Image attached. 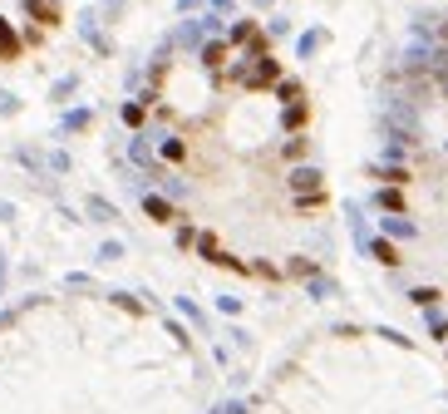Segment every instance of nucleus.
Instances as JSON below:
<instances>
[{"label": "nucleus", "mask_w": 448, "mask_h": 414, "mask_svg": "<svg viewBox=\"0 0 448 414\" xmlns=\"http://www.w3.org/2000/svg\"><path fill=\"white\" fill-rule=\"evenodd\" d=\"M232 79L242 89H266V84L281 79V65H276V55H266V49H261V55L247 49V55H237V65H232Z\"/></svg>", "instance_id": "f257e3e1"}, {"label": "nucleus", "mask_w": 448, "mask_h": 414, "mask_svg": "<svg viewBox=\"0 0 448 414\" xmlns=\"http://www.w3.org/2000/svg\"><path fill=\"white\" fill-rule=\"evenodd\" d=\"M291 192L296 197H320V168H291Z\"/></svg>", "instance_id": "f03ea898"}, {"label": "nucleus", "mask_w": 448, "mask_h": 414, "mask_svg": "<svg viewBox=\"0 0 448 414\" xmlns=\"http://www.w3.org/2000/svg\"><path fill=\"white\" fill-rule=\"evenodd\" d=\"M365 256H374V262H384V267H399V251H395L389 237H370L365 242Z\"/></svg>", "instance_id": "7ed1b4c3"}, {"label": "nucleus", "mask_w": 448, "mask_h": 414, "mask_svg": "<svg viewBox=\"0 0 448 414\" xmlns=\"http://www.w3.org/2000/svg\"><path fill=\"white\" fill-rule=\"evenodd\" d=\"M10 60H20V35L10 20H0V65H10Z\"/></svg>", "instance_id": "20e7f679"}, {"label": "nucleus", "mask_w": 448, "mask_h": 414, "mask_svg": "<svg viewBox=\"0 0 448 414\" xmlns=\"http://www.w3.org/2000/svg\"><path fill=\"white\" fill-rule=\"evenodd\" d=\"M128 158H133L138 168L158 173V168H153V143H148V133H133V138H128Z\"/></svg>", "instance_id": "39448f33"}, {"label": "nucleus", "mask_w": 448, "mask_h": 414, "mask_svg": "<svg viewBox=\"0 0 448 414\" xmlns=\"http://www.w3.org/2000/svg\"><path fill=\"white\" fill-rule=\"evenodd\" d=\"M379 232H384L389 242H404V237H419V227H414L409 217H399V213H395V217H384V222H379Z\"/></svg>", "instance_id": "423d86ee"}, {"label": "nucleus", "mask_w": 448, "mask_h": 414, "mask_svg": "<svg viewBox=\"0 0 448 414\" xmlns=\"http://www.w3.org/2000/svg\"><path fill=\"white\" fill-rule=\"evenodd\" d=\"M197 60H202L207 69H222V65H227V44H222V40H202V44H197Z\"/></svg>", "instance_id": "0eeeda50"}, {"label": "nucleus", "mask_w": 448, "mask_h": 414, "mask_svg": "<svg viewBox=\"0 0 448 414\" xmlns=\"http://www.w3.org/2000/svg\"><path fill=\"white\" fill-rule=\"evenodd\" d=\"M143 213H148L153 222H173V217H178V213H173V202L158 197V192H143Z\"/></svg>", "instance_id": "6e6552de"}, {"label": "nucleus", "mask_w": 448, "mask_h": 414, "mask_svg": "<svg viewBox=\"0 0 448 414\" xmlns=\"http://www.w3.org/2000/svg\"><path fill=\"white\" fill-rule=\"evenodd\" d=\"M25 15L35 25H54V20H60V6H54V0H25Z\"/></svg>", "instance_id": "1a4fd4ad"}, {"label": "nucleus", "mask_w": 448, "mask_h": 414, "mask_svg": "<svg viewBox=\"0 0 448 414\" xmlns=\"http://www.w3.org/2000/svg\"><path fill=\"white\" fill-rule=\"evenodd\" d=\"M84 207H89V217H94V222H103V227H108V222H119V207L108 202V197H89Z\"/></svg>", "instance_id": "9d476101"}, {"label": "nucleus", "mask_w": 448, "mask_h": 414, "mask_svg": "<svg viewBox=\"0 0 448 414\" xmlns=\"http://www.w3.org/2000/svg\"><path fill=\"white\" fill-rule=\"evenodd\" d=\"M325 40H330V35H325V30H320V25H315V30H306V35H301V40H296V55H301V60H310V55H315V49H320V44H325Z\"/></svg>", "instance_id": "9b49d317"}, {"label": "nucleus", "mask_w": 448, "mask_h": 414, "mask_svg": "<svg viewBox=\"0 0 448 414\" xmlns=\"http://www.w3.org/2000/svg\"><path fill=\"white\" fill-rule=\"evenodd\" d=\"M370 178L395 183V188H399V183H409V168H399V163H374V168H370Z\"/></svg>", "instance_id": "f8f14e48"}, {"label": "nucleus", "mask_w": 448, "mask_h": 414, "mask_svg": "<svg viewBox=\"0 0 448 414\" xmlns=\"http://www.w3.org/2000/svg\"><path fill=\"white\" fill-rule=\"evenodd\" d=\"M374 207H384V213H404V192L389 183V188H379V192H374Z\"/></svg>", "instance_id": "ddd939ff"}, {"label": "nucleus", "mask_w": 448, "mask_h": 414, "mask_svg": "<svg viewBox=\"0 0 448 414\" xmlns=\"http://www.w3.org/2000/svg\"><path fill=\"white\" fill-rule=\"evenodd\" d=\"M94 124V109H69L65 119H60V133H79V129H89Z\"/></svg>", "instance_id": "4468645a"}, {"label": "nucleus", "mask_w": 448, "mask_h": 414, "mask_svg": "<svg viewBox=\"0 0 448 414\" xmlns=\"http://www.w3.org/2000/svg\"><path fill=\"white\" fill-rule=\"evenodd\" d=\"M158 153H163L167 163H178V158H183L188 148H183V138H173V133H163V138H158Z\"/></svg>", "instance_id": "2eb2a0df"}, {"label": "nucleus", "mask_w": 448, "mask_h": 414, "mask_svg": "<svg viewBox=\"0 0 448 414\" xmlns=\"http://www.w3.org/2000/svg\"><path fill=\"white\" fill-rule=\"evenodd\" d=\"M306 291H310L315 301H330V296H335V281H325V276L315 272V276H306Z\"/></svg>", "instance_id": "dca6fc26"}, {"label": "nucleus", "mask_w": 448, "mask_h": 414, "mask_svg": "<svg viewBox=\"0 0 448 414\" xmlns=\"http://www.w3.org/2000/svg\"><path fill=\"white\" fill-rule=\"evenodd\" d=\"M438 296H443L438 286H414V291H409V301H414V306H424V310H433V306H438Z\"/></svg>", "instance_id": "f3484780"}, {"label": "nucleus", "mask_w": 448, "mask_h": 414, "mask_svg": "<svg viewBox=\"0 0 448 414\" xmlns=\"http://www.w3.org/2000/svg\"><path fill=\"white\" fill-rule=\"evenodd\" d=\"M306 124V104L296 99V104H286V114H281V129H301Z\"/></svg>", "instance_id": "a211bd4d"}, {"label": "nucleus", "mask_w": 448, "mask_h": 414, "mask_svg": "<svg viewBox=\"0 0 448 414\" xmlns=\"http://www.w3.org/2000/svg\"><path fill=\"white\" fill-rule=\"evenodd\" d=\"M74 89H79V74H65L60 84H54V94H49V99H54V104H65V99H69Z\"/></svg>", "instance_id": "6ab92c4d"}, {"label": "nucleus", "mask_w": 448, "mask_h": 414, "mask_svg": "<svg viewBox=\"0 0 448 414\" xmlns=\"http://www.w3.org/2000/svg\"><path fill=\"white\" fill-rule=\"evenodd\" d=\"M276 99H281V104H296V99H301V84H296V79H276Z\"/></svg>", "instance_id": "aec40b11"}, {"label": "nucleus", "mask_w": 448, "mask_h": 414, "mask_svg": "<svg viewBox=\"0 0 448 414\" xmlns=\"http://www.w3.org/2000/svg\"><path fill=\"white\" fill-rule=\"evenodd\" d=\"M15 158H20V163H25L30 173H44V158H40L35 148H15Z\"/></svg>", "instance_id": "412c9836"}, {"label": "nucleus", "mask_w": 448, "mask_h": 414, "mask_svg": "<svg viewBox=\"0 0 448 414\" xmlns=\"http://www.w3.org/2000/svg\"><path fill=\"white\" fill-rule=\"evenodd\" d=\"M119 114H124V124H128V129H138V124H143V99H133V104H124V109H119Z\"/></svg>", "instance_id": "4be33fe9"}, {"label": "nucleus", "mask_w": 448, "mask_h": 414, "mask_svg": "<svg viewBox=\"0 0 448 414\" xmlns=\"http://www.w3.org/2000/svg\"><path fill=\"white\" fill-rule=\"evenodd\" d=\"M44 168H54V173H69L74 163H69V153H65V148H54L49 158H44Z\"/></svg>", "instance_id": "5701e85b"}, {"label": "nucleus", "mask_w": 448, "mask_h": 414, "mask_svg": "<svg viewBox=\"0 0 448 414\" xmlns=\"http://www.w3.org/2000/svg\"><path fill=\"white\" fill-rule=\"evenodd\" d=\"M10 114H20V99L10 89H0V119H10Z\"/></svg>", "instance_id": "b1692460"}, {"label": "nucleus", "mask_w": 448, "mask_h": 414, "mask_svg": "<svg viewBox=\"0 0 448 414\" xmlns=\"http://www.w3.org/2000/svg\"><path fill=\"white\" fill-rule=\"evenodd\" d=\"M429 331H433L438 340H448V316H438V306L429 310Z\"/></svg>", "instance_id": "393cba45"}, {"label": "nucleus", "mask_w": 448, "mask_h": 414, "mask_svg": "<svg viewBox=\"0 0 448 414\" xmlns=\"http://www.w3.org/2000/svg\"><path fill=\"white\" fill-rule=\"evenodd\" d=\"M266 35H271V40H281V35H291V20H286V15H271Z\"/></svg>", "instance_id": "a878e982"}, {"label": "nucleus", "mask_w": 448, "mask_h": 414, "mask_svg": "<svg viewBox=\"0 0 448 414\" xmlns=\"http://www.w3.org/2000/svg\"><path fill=\"white\" fill-rule=\"evenodd\" d=\"M119 256H124V242H103L99 247V262H119Z\"/></svg>", "instance_id": "bb28decb"}, {"label": "nucleus", "mask_w": 448, "mask_h": 414, "mask_svg": "<svg viewBox=\"0 0 448 414\" xmlns=\"http://www.w3.org/2000/svg\"><path fill=\"white\" fill-rule=\"evenodd\" d=\"M178 310H183V316H188V321H197V326H202V310H197V306H192L188 296H178Z\"/></svg>", "instance_id": "cd10ccee"}, {"label": "nucleus", "mask_w": 448, "mask_h": 414, "mask_svg": "<svg viewBox=\"0 0 448 414\" xmlns=\"http://www.w3.org/2000/svg\"><path fill=\"white\" fill-rule=\"evenodd\" d=\"M65 286H69V291H89V286H94V281H89V276H84V272H74V276H65Z\"/></svg>", "instance_id": "c85d7f7f"}, {"label": "nucleus", "mask_w": 448, "mask_h": 414, "mask_svg": "<svg viewBox=\"0 0 448 414\" xmlns=\"http://www.w3.org/2000/svg\"><path fill=\"white\" fill-rule=\"evenodd\" d=\"M217 310H227V316H237V310H242V301H237V296H217Z\"/></svg>", "instance_id": "c756f323"}, {"label": "nucleus", "mask_w": 448, "mask_h": 414, "mask_svg": "<svg viewBox=\"0 0 448 414\" xmlns=\"http://www.w3.org/2000/svg\"><path fill=\"white\" fill-rule=\"evenodd\" d=\"M291 272H296V276H315V262H306V256H296V262H291Z\"/></svg>", "instance_id": "7c9ffc66"}, {"label": "nucleus", "mask_w": 448, "mask_h": 414, "mask_svg": "<svg viewBox=\"0 0 448 414\" xmlns=\"http://www.w3.org/2000/svg\"><path fill=\"white\" fill-rule=\"evenodd\" d=\"M212 414H247V404H242V399H227V404H217Z\"/></svg>", "instance_id": "2f4dec72"}, {"label": "nucleus", "mask_w": 448, "mask_h": 414, "mask_svg": "<svg viewBox=\"0 0 448 414\" xmlns=\"http://www.w3.org/2000/svg\"><path fill=\"white\" fill-rule=\"evenodd\" d=\"M20 310H25V306H15V310H0V331H10V326H15V321H20Z\"/></svg>", "instance_id": "473e14b6"}, {"label": "nucleus", "mask_w": 448, "mask_h": 414, "mask_svg": "<svg viewBox=\"0 0 448 414\" xmlns=\"http://www.w3.org/2000/svg\"><path fill=\"white\" fill-rule=\"evenodd\" d=\"M114 301H119V306H124V310H133V316H138V310H143V306H138V301H133V296H128V291H114Z\"/></svg>", "instance_id": "72a5a7b5"}, {"label": "nucleus", "mask_w": 448, "mask_h": 414, "mask_svg": "<svg viewBox=\"0 0 448 414\" xmlns=\"http://www.w3.org/2000/svg\"><path fill=\"white\" fill-rule=\"evenodd\" d=\"M207 10H217V15H227V10H232V0H207Z\"/></svg>", "instance_id": "f704fd0d"}, {"label": "nucleus", "mask_w": 448, "mask_h": 414, "mask_svg": "<svg viewBox=\"0 0 448 414\" xmlns=\"http://www.w3.org/2000/svg\"><path fill=\"white\" fill-rule=\"evenodd\" d=\"M10 217H15V207H10L6 197H0V222H10Z\"/></svg>", "instance_id": "c9c22d12"}, {"label": "nucleus", "mask_w": 448, "mask_h": 414, "mask_svg": "<svg viewBox=\"0 0 448 414\" xmlns=\"http://www.w3.org/2000/svg\"><path fill=\"white\" fill-rule=\"evenodd\" d=\"M0 291H6V256H0Z\"/></svg>", "instance_id": "e433bc0d"}, {"label": "nucleus", "mask_w": 448, "mask_h": 414, "mask_svg": "<svg viewBox=\"0 0 448 414\" xmlns=\"http://www.w3.org/2000/svg\"><path fill=\"white\" fill-rule=\"evenodd\" d=\"M178 6H183V10H192V6H197V0H178Z\"/></svg>", "instance_id": "4c0bfd02"}, {"label": "nucleus", "mask_w": 448, "mask_h": 414, "mask_svg": "<svg viewBox=\"0 0 448 414\" xmlns=\"http://www.w3.org/2000/svg\"><path fill=\"white\" fill-rule=\"evenodd\" d=\"M251 6H256V10H266V6H271V0H251Z\"/></svg>", "instance_id": "58836bf2"}]
</instances>
